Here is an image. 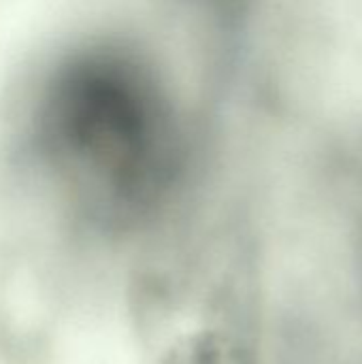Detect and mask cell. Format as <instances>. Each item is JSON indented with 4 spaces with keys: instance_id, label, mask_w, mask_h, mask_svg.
Listing matches in <instances>:
<instances>
[{
    "instance_id": "6da1fadb",
    "label": "cell",
    "mask_w": 362,
    "mask_h": 364,
    "mask_svg": "<svg viewBox=\"0 0 362 364\" xmlns=\"http://www.w3.org/2000/svg\"><path fill=\"white\" fill-rule=\"evenodd\" d=\"M158 83L130 53L87 47L66 55L36 92L38 151L128 226L169 228L186 196V164Z\"/></svg>"
},
{
    "instance_id": "7a4b0ae2",
    "label": "cell",
    "mask_w": 362,
    "mask_h": 364,
    "mask_svg": "<svg viewBox=\"0 0 362 364\" xmlns=\"http://www.w3.org/2000/svg\"><path fill=\"white\" fill-rule=\"evenodd\" d=\"M252 264L239 254H207L166 286L147 364H280Z\"/></svg>"
},
{
    "instance_id": "3957f363",
    "label": "cell",
    "mask_w": 362,
    "mask_h": 364,
    "mask_svg": "<svg viewBox=\"0 0 362 364\" xmlns=\"http://www.w3.org/2000/svg\"><path fill=\"white\" fill-rule=\"evenodd\" d=\"M356 267H358L356 282H358V292H361V299H362V239H361V245H358V260H356Z\"/></svg>"
}]
</instances>
